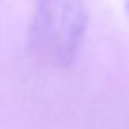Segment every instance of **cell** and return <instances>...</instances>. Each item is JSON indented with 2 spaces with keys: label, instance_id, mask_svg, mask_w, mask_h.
<instances>
[{
  "label": "cell",
  "instance_id": "obj_1",
  "mask_svg": "<svg viewBox=\"0 0 129 129\" xmlns=\"http://www.w3.org/2000/svg\"><path fill=\"white\" fill-rule=\"evenodd\" d=\"M87 24L88 11L82 0H35L27 29L30 52L52 67H69Z\"/></svg>",
  "mask_w": 129,
  "mask_h": 129
},
{
  "label": "cell",
  "instance_id": "obj_2",
  "mask_svg": "<svg viewBox=\"0 0 129 129\" xmlns=\"http://www.w3.org/2000/svg\"><path fill=\"white\" fill-rule=\"evenodd\" d=\"M127 8H129V0H127Z\"/></svg>",
  "mask_w": 129,
  "mask_h": 129
}]
</instances>
